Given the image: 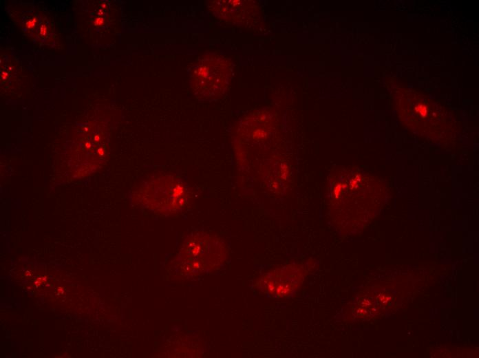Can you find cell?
Instances as JSON below:
<instances>
[{
    "mask_svg": "<svg viewBox=\"0 0 479 358\" xmlns=\"http://www.w3.org/2000/svg\"><path fill=\"white\" fill-rule=\"evenodd\" d=\"M103 23V18H98L95 20L94 24L95 25H100Z\"/></svg>",
    "mask_w": 479,
    "mask_h": 358,
    "instance_id": "3957f363",
    "label": "cell"
},
{
    "mask_svg": "<svg viewBox=\"0 0 479 358\" xmlns=\"http://www.w3.org/2000/svg\"><path fill=\"white\" fill-rule=\"evenodd\" d=\"M230 70L229 63L224 58L215 54L204 56L190 71L193 94L203 100L218 97L227 86Z\"/></svg>",
    "mask_w": 479,
    "mask_h": 358,
    "instance_id": "6da1fadb",
    "label": "cell"
},
{
    "mask_svg": "<svg viewBox=\"0 0 479 358\" xmlns=\"http://www.w3.org/2000/svg\"><path fill=\"white\" fill-rule=\"evenodd\" d=\"M306 276L299 264H289L275 268L262 277L264 290L268 294L282 297L289 295L302 284Z\"/></svg>",
    "mask_w": 479,
    "mask_h": 358,
    "instance_id": "7a4b0ae2",
    "label": "cell"
}]
</instances>
